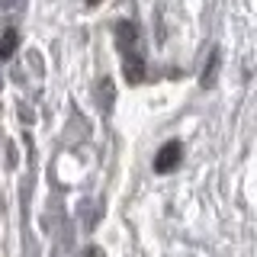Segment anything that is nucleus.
Wrapping results in <instances>:
<instances>
[{
  "label": "nucleus",
  "mask_w": 257,
  "mask_h": 257,
  "mask_svg": "<svg viewBox=\"0 0 257 257\" xmlns=\"http://www.w3.org/2000/svg\"><path fill=\"white\" fill-rule=\"evenodd\" d=\"M180 158H183V145H180V142L161 145V151H158V158H155V171H158V174H171L174 167L180 164Z\"/></svg>",
  "instance_id": "obj_1"
},
{
  "label": "nucleus",
  "mask_w": 257,
  "mask_h": 257,
  "mask_svg": "<svg viewBox=\"0 0 257 257\" xmlns=\"http://www.w3.org/2000/svg\"><path fill=\"white\" fill-rule=\"evenodd\" d=\"M16 39H20V36H16V29H7L4 32V39H0V58H10V55H13Z\"/></svg>",
  "instance_id": "obj_2"
},
{
  "label": "nucleus",
  "mask_w": 257,
  "mask_h": 257,
  "mask_svg": "<svg viewBox=\"0 0 257 257\" xmlns=\"http://www.w3.org/2000/svg\"><path fill=\"white\" fill-rule=\"evenodd\" d=\"M215 61H219V55H212V58H209V68H206V80H203L206 87L212 84V74H215Z\"/></svg>",
  "instance_id": "obj_3"
},
{
  "label": "nucleus",
  "mask_w": 257,
  "mask_h": 257,
  "mask_svg": "<svg viewBox=\"0 0 257 257\" xmlns=\"http://www.w3.org/2000/svg\"><path fill=\"white\" fill-rule=\"evenodd\" d=\"M13 4V0H0V10H4V7H10Z\"/></svg>",
  "instance_id": "obj_4"
},
{
  "label": "nucleus",
  "mask_w": 257,
  "mask_h": 257,
  "mask_svg": "<svg viewBox=\"0 0 257 257\" xmlns=\"http://www.w3.org/2000/svg\"><path fill=\"white\" fill-rule=\"evenodd\" d=\"M87 4H90V7H93V4H103V0H87Z\"/></svg>",
  "instance_id": "obj_5"
}]
</instances>
